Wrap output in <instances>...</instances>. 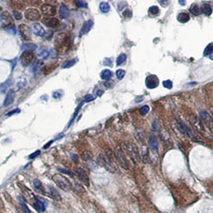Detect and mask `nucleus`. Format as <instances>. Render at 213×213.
<instances>
[{
	"instance_id": "f257e3e1",
	"label": "nucleus",
	"mask_w": 213,
	"mask_h": 213,
	"mask_svg": "<svg viewBox=\"0 0 213 213\" xmlns=\"http://www.w3.org/2000/svg\"><path fill=\"white\" fill-rule=\"evenodd\" d=\"M71 46V35L67 32H61L55 36V50L59 54H65Z\"/></svg>"
},
{
	"instance_id": "f03ea898",
	"label": "nucleus",
	"mask_w": 213,
	"mask_h": 213,
	"mask_svg": "<svg viewBox=\"0 0 213 213\" xmlns=\"http://www.w3.org/2000/svg\"><path fill=\"white\" fill-rule=\"evenodd\" d=\"M111 155H104L100 154L97 157V164L103 167L104 168L109 172L114 173L116 172V165L114 164L113 160H112Z\"/></svg>"
},
{
	"instance_id": "7ed1b4c3",
	"label": "nucleus",
	"mask_w": 213,
	"mask_h": 213,
	"mask_svg": "<svg viewBox=\"0 0 213 213\" xmlns=\"http://www.w3.org/2000/svg\"><path fill=\"white\" fill-rule=\"evenodd\" d=\"M52 180L55 184L63 191H68L73 188V185L67 177L61 174H55L52 176Z\"/></svg>"
},
{
	"instance_id": "20e7f679",
	"label": "nucleus",
	"mask_w": 213,
	"mask_h": 213,
	"mask_svg": "<svg viewBox=\"0 0 213 213\" xmlns=\"http://www.w3.org/2000/svg\"><path fill=\"white\" fill-rule=\"evenodd\" d=\"M124 150L126 151L128 155L135 163H138L140 160V152L136 145L133 143L126 142L124 144Z\"/></svg>"
},
{
	"instance_id": "39448f33",
	"label": "nucleus",
	"mask_w": 213,
	"mask_h": 213,
	"mask_svg": "<svg viewBox=\"0 0 213 213\" xmlns=\"http://www.w3.org/2000/svg\"><path fill=\"white\" fill-rule=\"evenodd\" d=\"M115 156H116L118 163L120 164V165L122 168H124V169L129 168V163H128L126 156H124V152H123V149L121 148V147H116V150H115Z\"/></svg>"
},
{
	"instance_id": "423d86ee",
	"label": "nucleus",
	"mask_w": 213,
	"mask_h": 213,
	"mask_svg": "<svg viewBox=\"0 0 213 213\" xmlns=\"http://www.w3.org/2000/svg\"><path fill=\"white\" fill-rule=\"evenodd\" d=\"M35 59V55L32 51H24L20 56V62L23 67H28L32 63Z\"/></svg>"
},
{
	"instance_id": "0eeeda50",
	"label": "nucleus",
	"mask_w": 213,
	"mask_h": 213,
	"mask_svg": "<svg viewBox=\"0 0 213 213\" xmlns=\"http://www.w3.org/2000/svg\"><path fill=\"white\" fill-rule=\"evenodd\" d=\"M177 126H178V128L179 129V131L182 132L183 134H184L187 137H188V138L191 139L193 140H197V136L195 134V132H192L184 123L178 122L177 123Z\"/></svg>"
},
{
	"instance_id": "6e6552de",
	"label": "nucleus",
	"mask_w": 213,
	"mask_h": 213,
	"mask_svg": "<svg viewBox=\"0 0 213 213\" xmlns=\"http://www.w3.org/2000/svg\"><path fill=\"white\" fill-rule=\"evenodd\" d=\"M0 23L3 27L8 28L14 24V21L11 14L8 11H3L0 14Z\"/></svg>"
},
{
	"instance_id": "1a4fd4ad",
	"label": "nucleus",
	"mask_w": 213,
	"mask_h": 213,
	"mask_svg": "<svg viewBox=\"0 0 213 213\" xmlns=\"http://www.w3.org/2000/svg\"><path fill=\"white\" fill-rule=\"evenodd\" d=\"M74 173H75V176H76L78 177V179L80 180V182L83 183V184H85L87 187L89 186V177L87 176V172H86L85 171L83 170V168H75V170H74Z\"/></svg>"
},
{
	"instance_id": "9d476101",
	"label": "nucleus",
	"mask_w": 213,
	"mask_h": 213,
	"mask_svg": "<svg viewBox=\"0 0 213 213\" xmlns=\"http://www.w3.org/2000/svg\"><path fill=\"white\" fill-rule=\"evenodd\" d=\"M40 17V13L35 8L27 9L25 11V18L29 21H38Z\"/></svg>"
},
{
	"instance_id": "9b49d317",
	"label": "nucleus",
	"mask_w": 213,
	"mask_h": 213,
	"mask_svg": "<svg viewBox=\"0 0 213 213\" xmlns=\"http://www.w3.org/2000/svg\"><path fill=\"white\" fill-rule=\"evenodd\" d=\"M190 122H191V125L194 127L195 130L198 131L199 132H200L201 134L205 136L206 137L207 136V135L206 134V131H205V128H203V125L201 124L200 121L199 120L198 118H196L195 116H192L191 118H190Z\"/></svg>"
},
{
	"instance_id": "f8f14e48",
	"label": "nucleus",
	"mask_w": 213,
	"mask_h": 213,
	"mask_svg": "<svg viewBox=\"0 0 213 213\" xmlns=\"http://www.w3.org/2000/svg\"><path fill=\"white\" fill-rule=\"evenodd\" d=\"M22 191L23 197H24V199H26V200L31 205L34 204L38 198H37V197L35 196V195H34V194H33V193L31 192V191H30L26 187H22Z\"/></svg>"
},
{
	"instance_id": "ddd939ff",
	"label": "nucleus",
	"mask_w": 213,
	"mask_h": 213,
	"mask_svg": "<svg viewBox=\"0 0 213 213\" xmlns=\"http://www.w3.org/2000/svg\"><path fill=\"white\" fill-rule=\"evenodd\" d=\"M41 11L46 16L51 17L54 16L56 14V8L53 5L46 3L41 6Z\"/></svg>"
},
{
	"instance_id": "4468645a",
	"label": "nucleus",
	"mask_w": 213,
	"mask_h": 213,
	"mask_svg": "<svg viewBox=\"0 0 213 213\" xmlns=\"http://www.w3.org/2000/svg\"><path fill=\"white\" fill-rule=\"evenodd\" d=\"M42 22L45 26L51 27V28H55L59 24V19L57 18H54V17H45L42 19Z\"/></svg>"
},
{
	"instance_id": "2eb2a0df",
	"label": "nucleus",
	"mask_w": 213,
	"mask_h": 213,
	"mask_svg": "<svg viewBox=\"0 0 213 213\" xmlns=\"http://www.w3.org/2000/svg\"><path fill=\"white\" fill-rule=\"evenodd\" d=\"M18 32L21 37L24 40H30V30L28 26L25 24H20L18 26Z\"/></svg>"
},
{
	"instance_id": "dca6fc26",
	"label": "nucleus",
	"mask_w": 213,
	"mask_h": 213,
	"mask_svg": "<svg viewBox=\"0 0 213 213\" xmlns=\"http://www.w3.org/2000/svg\"><path fill=\"white\" fill-rule=\"evenodd\" d=\"M159 85V79L156 75H148L146 79V86L149 89H154Z\"/></svg>"
},
{
	"instance_id": "f3484780",
	"label": "nucleus",
	"mask_w": 213,
	"mask_h": 213,
	"mask_svg": "<svg viewBox=\"0 0 213 213\" xmlns=\"http://www.w3.org/2000/svg\"><path fill=\"white\" fill-rule=\"evenodd\" d=\"M199 116H200V119L202 120V121L206 124V126L209 128V129H212L213 128V120L211 119V117L209 116L207 112H201L199 113Z\"/></svg>"
},
{
	"instance_id": "a211bd4d",
	"label": "nucleus",
	"mask_w": 213,
	"mask_h": 213,
	"mask_svg": "<svg viewBox=\"0 0 213 213\" xmlns=\"http://www.w3.org/2000/svg\"><path fill=\"white\" fill-rule=\"evenodd\" d=\"M33 187L34 189L37 192H39V194H42V195H47V192L46 191V189H45L44 186L43 185V183H41V181L39 179H34L33 180Z\"/></svg>"
},
{
	"instance_id": "6ab92c4d",
	"label": "nucleus",
	"mask_w": 213,
	"mask_h": 213,
	"mask_svg": "<svg viewBox=\"0 0 213 213\" xmlns=\"http://www.w3.org/2000/svg\"><path fill=\"white\" fill-rule=\"evenodd\" d=\"M14 97H15V92L13 90H10L6 94V98H5L4 102H3V106L4 107H8L10 104H12L14 100Z\"/></svg>"
},
{
	"instance_id": "aec40b11",
	"label": "nucleus",
	"mask_w": 213,
	"mask_h": 213,
	"mask_svg": "<svg viewBox=\"0 0 213 213\" xmlns=\"http://www.w3.org/2000/svg\"><path fill=\"white\" fill-rule=\"evenodd\" d=\"M47 194H49V196L51 197V199H55V201H61L62 200V197H61L60 194L55 187H51L49 188V191L47 192Z\"/></svg>"
},
{
	"instance_id": "412c9836",
	"label": "nucleus",
	"mask_w": 213,
	"mask_h": 213,
	"mask_svg": "<svg viewBox=\"0 0 213 213\" xmlns=\"http://www.w3.org/2000/svg\"><path fill=\"white\" fill-rule=\"evenodd\" d=\"M70 16L69 10L65 5H61L59 10V17L62 19H66Z\"/></svg>"
},
{
	"instance_id": "4be33fe9",
	"label": "nucleus",
	"mask_w": 213,
	"mask_h": 213,
	"mask_svg": "<svg viewBox=\"0 0 213 213\" xmlns=\"http://www.w3.org/2000/svg\"><path fill=\"white\" fill-rule=\"evenodd\" d=\"M32 30H33V33L35 34L36 35H38V36H43L45 34L44 28H43V26H41L40 24H39V23H35V24H33Z\"/></svg>"
},
{
	"instance_id": "5701e85b",
	"label": "nucleus",
	"mask_w": 213,
	"mask_h": 213,
	"mask_svg": "<svg viewBox=\"0 0 213 213\" xmlns=\"http://www.w3.org/2000/svg\"><path fill=\"white\" fill-rule=\"evenodd\" d=\"M56 67H58V63H48V64L45 65L44 67L41 69V71H42V73L44 74V75H47V74L51 73V71H54Z\"/></svg>"
},
{
	"instance_id": "b1692460",
	"label": "nucleus",
	"mask_w": 213,
	"mask_h": 213,
	"mask_svg": "<svg viewBox=\"0 0 213 213\" xmlns=\"http://www.w3.org/2000/svg\"><path fill=\"white\" fill-rule=\"evenodd\" d=\"M9 6L10 8L16 9V10H22L24 9V6H26L22 2L18 0H10L9 2Z\"/></svg>"
},
{
	"instance_id": "393cba45",
	"label": "nucleus",
	"mask_w": 213,
	"mask_h": 213,
	"mask_svg": "<svg viewBox=\"0 0 213 213\" xmlns=\"http://www.w3.org/2000/svg\"><path fill=\"white\" fill-rule=\"evenodd\" d=\"M93 26V22L91 20H87L86 21L83 25V27L81 29V31H80V35H85L87 33L89 32V30H91V27Z\"/></svg>"
},
{
	"instance_id": "a878e982",
	"label": "nucleus",
	"mask_w": 213,
	"mask_h": 213,
	"mask_svg": "<svg viewBox=\"0 0 213 213\" xmlns=\"http://www.w3.org/2000/svg\"><path fill=\"white\" fill-rule=\"evenodd\" d=\"M32 206L33 207H34L37 211H39V212H43V211H45V210H46L45 204L42 201L39 200V199H37V200L35 201V203H34Z\"/></svg>"
},
{
	"instance_id": "bb28decb",
	"label": "nucleus",
	"mask_w": 213,
	"mask_h": 213,
	"mask_svg": "<svg viewBox=\"0 0 213 213\" xmlns=\"http://www.w3.org/2000/svg\"><path fill=\"white\" fill-rule=\"evenodd\" d=\"M200 10L201 12L204 14L205 15L209 16L211 15V13H212V8H211V5L207 4V3H203L202 6H200Z\"/></svg>"
},
{
	"instance_id": "cd10ccee",
	"label": "nucleus",
	"mask_w": 213,
	"mask_h": 213,
	"mask_svg": "<svg viewBox=\"0 0 213 213\" xmlns=\"http://www.w3.org/2000/svg\"><path fill=\"white\" fill-rule=\"evenodd\" d=\"M149 144H150L151 148H152L154 152H157V151H158V141H157L156 138L154 136H149Z\"/></svg>"
},
{
	"instance_id": "c85d7f7f",
	"label": "nucleus",
	"mask_w": 213,
	"mask_h": 213,
	"mask_svg": "<svg viewBox=\"0 0 213 213\" xmlns=\"http://www.w3.org/2000/svg\"><path fill=\"white\" fill-rule=\"evenodd\" d=\"M189 19H190V16L186 12L179 13L178 14V16H177V20L179 22H182V23H185V22H188Z\"/></svg>"
},
{
	"instance_id": "c756f323",
	"label": "nucleus",
	"mask_w": 213,
	"mask_h": 213,
	"mask_svg": "<svg viewBox=\"0 0 213 213\" xmlns=\"http://www.w3.org/2000/svg\"><path fill=\"white\" fill-rule=\"evenodd\" d=\"M92 158H93V155L89 151H86V152H83L81 154V159L83 161L85 162H88V161L92 160Z\"/></svg>"
},
{
	"instance_id": "7c9ffc66",
	"label": "nucleus",
	"mask_w": 213,
	"mask_h": 213,
	"mask_svg": "<svg viewBox=\"0 0 213 213\" xmlns=\"http://www.w3.org/2000/svg\"><path fill=\"white\" fill-rule=\"evenodd\" d=\"M100 77H101L102 79H104V80H109L112 77V71L108 69H105L104 71H102V72L100 73Z\"/></svg>"
},
{
	"instance_id": "2f4dec72",
	"label": "nucleus",
	"mask_w": 213,
	"mask_h": 213,
	"mask_svg": "<svg viewBox=\"0 0 213 213\" xmlns=\"http://www.w3.org/2000/svg\"><path fill=\"white\" fill-rule=\"evenodd\" d=\"M160 12V10L157 6H152L148 9V14H150L151 16H158Z\"/></svg>"
},
{
	"instance_id": "473e14b6",
	"label": "nucleus",
	"mask_w": 213,
	"mask_h": 213,
	"mask_svg": "<svg viewBox=\"0 0 213 213\" xmlns=\"http://www.w3.org/2000/svg\"><path fill=\"white\" fill-rule=\"evenodd\" d=\"M18 199H19V208L22 210L23 212L25 213H30V209L28 208V207H26V203H25V200L23 199H22V197H18Z\"/></svg>"
},
{
	"instance_id": "72a5a7b5",
	"label": "nucleus",
	"mask_w": 213,
	"mask_h": 213,
	"mask_svg": "<svg viewBox=\"0 0 213 213\" xmlns=\"http://www.w3.org/2000/svg\"><path fill=\"white\" fill-rule=\"evenodd\" d=\"M126 60L127 55H125V54H124V53H122V54H120V55L117 57V59H116V65H122V64H124V63L126 62Z\"/></svg>"
},
{
	"instance_id": "f704fd0d",
	"label": "nucleus",
	"mask_w": 213,
	"mask_h": 213,
	"mask_svg": "<svg viewBox=\"0 0 213 213\" xmlns=\"http://www.w3.org/2000/svg\"><path fill=\"white\" fill-rule=\"evenodd\" d=\"M190 11H191L194 15H199L201 13L200 7L197 4H195H195H192L191 6V7H190Z\"/></svg>"
},
{
	"instance_id": "c9c22d12",
	"label": "nucleus",
	"mask_w": 213,
	"mask_h": 213,
	"mask_svg": "<svg viewBox=\"0 0 213 213\" xmlns=\"http://www.w3.org/2000/svg\"><path fill=\"white\" fill-rule=\"evenodd\" d=\"M100 9L103 13H108L110 10V5L108 2H102L100 4Z\"/></svg>"
},
{
	"instance_id": "e433bc0d",
	"label": "nucleus",
	"mask_w": 213,
	"mask_h": 213,
	"mask_svg": "<svg viewBox=\"0 0 213 213\" xmlns=\"http://www.w3.org/2000/svg\"><path fill=\"white\" fill-rule=\"evenodd\" d=\"M213 53V43H209L207 45L206 48L204 49V51H203V56H207V55H211Z\"/></svg>"
},
{
	"instance_id": "4c0bfd02",
	"label": "nucleus",
	"mask_w": 213,
	"mask_h": 213,
	"mask_svg": "<svg viewBox=\"0 0 213 213\" xmlns=\"http://www.w3.org/2000/svg\"><path fill=\"white\" fill-rule=\"evenodd\" d=\"M76 63V59H71V60L67 61L66 63H64L62 66L63 68H70L71 67H72L73 65H75V63Z\"/></svg>"
},
{
	"instance_id": "58836bf2",
	"label": "nucleus",
	"mask_w": 213,
	"mask_h": 213,
	"mask_svg": "<svg viewBox=\"0 0 213 213\" xmlns=\"http://www.w3.org/2000/svg\"><path fill=\"white\" fill-rule=\"evenodd\" d=\"M10 79H8V80H6V82H4V83H2V85L0 86V91H2V92H5V91L8 89L9 87H10Z\"/></svg>"
},
{
	"instance_id": "ea45409f",
	"label": "nucleus",
	"mask_w": 213,
	"mask_h": 213,
	"mask_svg": "<svg viewBox=\"0 0 213 213\" xmlns=\"http://www.w3.org/2000/svg\"><path fill=\"white\" fill-rule=\"evenodd\" d=\"M149 112V107L148 105H144L140 108V113L142 116H145Z\"/></svg>"
},
{
	"instance_id": "a19ab883",
	"label": "nucleus",
	"mask_w": 213,
	"mask_h": 213,
	"mask_svg": "<svg viewBox=\"0 0 213 213\" xmlns=\"http://www.w3.org/2000/svg\"><path fill=\"white\" fill-rule=\"evenodd\" d=\"M49 55V52L47 50H41L39 53H38V56L41 59H46Z\"/></svg>"
},
{
	"instance_id": "79ce46f5",
	"label": "nucleus",
	"mask_w": 213,
	"mask_h": 213,
	"mask_svg": "<svg viewBox=\"0 0 213 213\" xmlns=\"http://www.w3.org/2000/svg\"><path fill=\"white\" fill-rule=\"evenodd\" d=\"M13 16H14V18L16 19V20H21L22 18V14H21V12H19L18 10H14V11H13Z\"/></svg>"
},
{
	"instance_id": "37998d69",
	"label": "nucleus",
	"mask_w": 213,
	"mask_h": 213,
	"mask_svg": "<svg viewBox=\"0 0 213 213\" xmlns=\"http://www.w3.org/2000/svg\"><path fill=\"white\" fill-rule=\"evenodd\" d=\"M124 75H125V71H124V70H122V69L117 70V71H116V77H117L118 79H124Z\"/></svg>"
},
{
	"instance_id": "c03bdc74",
	"label": "nucleus",
	"mask_w": 213,
	"mask_h": 213,
	"mask_svg": "<svg viewBox=\"0 0 213 213\" xmlns=\"http://www.w3.org/2000/svg\"><path fill=\"white\" fill-rule=\"evenodd\" d=\"M163 85L165 88H168V89H172V82L171 80H165V81L163 82Z\"/></svg>"
},
{
	"instance_id": "a18cd8bd",
	"label": "nucleus",
	"mask_w": 213,
	"mask_h": 213,
	"mask_svg": "<svg viewBox=\"0 0 213 213\" xmlns=\"http://www.w3.org/2000/svg\"><path fill=\"white\" fill-rule=\"evenodd\" d=\"M95 99H96V97H95L93 95H87V96L84 97V99H83V102L88 103V102H91L92 101V100H94Z\"/></svg>"
},
{
	"instance_id": "49530a36",
	"label": "nucleus",
	"mask_w": 213,
	"mask_h": 213,
	"mask_svg": "<svg viewBox=\"0 0 213 213\" xmlns=\"http://www.w3.org/2000/svg\"><path fill=\"white\" fill-rule=\"evenodd\" d=\"M123 16L125 17V18H130L132 16V11H131L129 9H128V10H125L124 12H123Z\"/></svg>"
},
{
	"instance_id": "de8ad7c7",
	"label": "nucleus",
	"mask_w": 213,
	"mask_h": 213,
	"mask_svg": "<svg viewBox=\"0 0 213 213\" xmlns=\"http://www.w3.org/2000/svg\"><path fill=\"white\" fill-rule=\"evenodd\" d=\"M29 3L32 6H39L41 4V0H28Z\"/></svg>"
},
{
	"instance_id": "09e8293b",
	"label": "nucleus",
	"mask_w": 213,
	"mask_h": 213,
	"mask_svg": "<svg viewBox=\"0 0 213 213\" xmlns=\"http://www.w3.org/2000/svg\"><path fill=\"white\" fill-rule=\"evenodd\" d=\"M62 96H63V94L61 93V92H59V91H55L52 95L53 98L55 99V100H59V99H60V98L62 97Z\"/></svg>"
},
{
	"instance_id": "8fccbe9b",
	"label": "nucleus",
	"mask_w": 213,
	"mask_h": 213,
	"mask_svg": "<svg viewBox=\"0 0 213 213\" xmlns=\"http://www.w3.org/2000/svg\"><path fill=\"white\" fill-rule=\"evenodd\" d=\"M104 65L105 66H109V67H112V60L109 58H106L104 60Z\"/></svg>"
},
{
	"instance_id": "3c124183",
	"label": "nucleus",
	"mask_w": 213,
	"mask_h": 213,
	"mask_svg": "<svg viewBox=\"0 0 213 213\" xmlns=\"http://www.w3.org/2000/svg\"><path fill=\"white\" fill-rule=\"evenodd\" d=\"M75 4H76L77 6H79V7H87V4L84 2L81 1V0H77L76 2H75Z\"/></svg>"
},
{
	"instance_id": "603ef678",
	"label": "nucleus",
	"mask_w": 213,
	"mask_h": 213,
	"mask_svg": "<svg viewBox=\"0 0 213 213\" xmlns=\"http://www.w3.org/2000/svg\"><path fill=\"white\" fill-rule=\"evenodd\" d=\"M159 3L163 6L164 7H166L167 6H168L169 4V1L168 0H158Z\"/></svg>"
},
{
	"instance_id": "864d4df0",
	"label": "nucleus",
	"mask_w": 213,
	"mask_h": 213,
	"mask_svg": "<svg viewBox=\"0 0 213 213\" xmlns=\"http://www.w3.org/2000/svg\"><path fill=\"white\" fill-rule=\"evenodd\" d=\"M40 154V151H36V152H35L34 153H32V154L30 155V156L28 157L29 159H35V157L39 156V155Z\"/></svg>"
},
{
	"instance_id": "5fc2aeb1",
	"label": "nucleus",
	"mask_w": 213,
	"mask_h": 213,
	"mask_svg": "<svg viewBox=\"0 0 213 213\" xmlns=\"http://www.w3.org/2000/svg\"><path fill=\"white\" fill-rule=\"evenodd\" d=\"M20 112V110H19V109L13 110V111H11V112H8V113L6 114V116H12V115H14V114H15V113H18V112Z\"/></svg>"
},
{
	"instance_id": "6e6d98bb",
	"label": "nucleus",
	"mask_w": 213,
	"mask_h": 213,
	"mask_svg": "<svg viewBox=\"0 0 213 213\" xmlns=\"http://www.w3.org/2000/svg\"><path fill=\"white\" fill-rule=\"evenodd\" d=\"M45 2H47V4L55 5L57 3V0H45Z\"/></svg>"
},
{
	"instance_id": "4d7b16f0",
	"label": "nucleus",
	"mask_w": 213,
	"mask_h": 213,
	"mask_svg": "<svg viewBox=\"0 0 213 213\" xmlns=\"http://www.w3.org/2000/svg\"><path fill=\"white\" fill-rule=\"evenodd\" d=\"M59 171H60L61 172H63V173H65V174H67V175H70V176H73V174L70 172V171H67V170H64V169H59Z\"/></svg>"
},
{
	"instance_id": "13d9d810",
	"label": "nucleus",
	"mask_w": 213,
	"mask_h": 213,
	"mask_svg": "<svg viewBox=\"0 0 213 213\" xmlns=\"http://www.w3.org/2000/svg\"><path fill=\"white\" fill-rule=\"evenodd\" d=\"M179 3L181 6H185L186 5V0H179Z\"/></svg>"
},
{
	"instance_id": "bf43d9fd",
	"label": "nucleus",
	"mask_w": 213,
	"mask_h": 213,
	"mask_svg": "<svg viewBox=\"0 0 213 213\" xmlns=\"http://www.w3.org/2000/svg\"><path fill=\"white\" fill-rule=\"evenodd\" d=\"M52 143H53V141H50V142H48V144H47V145H45V146L43 147V148H47L49 146H50V145H51V144H52Z\"/></svg>"
},
{
	"instance_id": "052dcab7",
	"label": "nucleus",
	"mask_w": 213,
	"mask_h": 213,
	"mask_svg": "<svg viewBox=\"0 0 213 213\" xmlns=\"http://www.w3.org/2000/svg\"><path fill=\"white\" fill-rule=\"evenodd\" d=\"M210 113H211V119H212V120H213V107H211V108H210Z\"/></svg>"
},
{
	"instance_id": "680f3d73",
	"label": "nucleus",
	"mask_w": 213,
	"mask_h": 213,
	"mask_svg": "<svg viewBox=\"0 0 213 213\" xmlns=\"http://www.w3.org/2000/svg\"><path fill=\"white\" fill-rule=\"evenodd\" d=\"M211 60H213V54L211 55Z\"/></svg>"
}]
</instances>
